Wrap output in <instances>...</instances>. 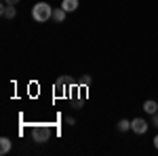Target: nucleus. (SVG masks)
<instances>
[{
    "instance_id": "obj_1",
    "label": "nucleus",
    "mask_w": 158,
    "mask_h": 156,
    "mask_svg": "<svg viewBox=\"0 0 158 156\" xmlns=\"http://www.w3.org/2000/svg\"><path fill=\"white\" fill-rule=\"evenodd\" d=\"M32 17L38 23H47L49 19H53V9H51L49 2H36L34 9H32Z\"/></svg>"
},
{
    "instance_id": "obj_2",
    "label": "nucleus",
    "mask_w": 158,
    "mask_h": 156,
    "mask_svg": "<svg viewBox=\"0 0 158 156\" xmlns=\"http://www.w3.org/2000/svg\"><path fill=\"white\" fill-rule=\"evenodd\" d=\"M51 137V129L49 127H32V139L36 141V144H47Z\"/></svg>"
},
{
    "instance_id": "obj_3",
    "label": "nucleus",
    "mask_w": 158,
    "mask_h": 156,
    "mask_svg": "<svg viewBox=\"0 0 158 156\" xmlns=\"http://www.w3.org/2000/svg\"><path fill=\"white\" fill-rule=\"evenodd\" d=\"M131 131H135L137 135H143L148 131V122L143 118H133L131 120Z\"/></svg>"
},
{
    "instance_id": "obj_4",
    "label": "nucleus",
    "mask_w": 158,
    "mask_h": 156,
    "mask_svg": "<svg viewBox=\"0 0 158 156\" xmlns=\"http://www.w3.org/2000/svg\"><path fill=\"white\" fill-rule=\"evenodd\" d=\"M15 15H17V9H15L13 4H6V2H4V4H2V17H4V19H13Z\"/></svg>"
},
{
    "instance_id": "obj_5",
    "label": "nucleus",
    "mask_w": 158,
    "mask_h": 156,
    "mask_svg": "<svg viewBox=\"0 0 158 156\" xmlns=\"http://www.w3.org/2000/svg\"><path fill=\"white\" fill-rule=\"evenodd\" d=\"M61 9L65 13L76 11V9H78V0H63V2H61Z\"/></svg>"
},
{
    "instance_id": "obj_6",
    "label": "nucleus",
    "mask_w": 158,
    "mask_h": 156,
    "mask_svg": "<svg viewBox=\"0 0 158 156\" xmlns=\"http://www.w3.org/2000/svg\"><path fill=\"white\" fill-rule=\"evenodd\" d=\"M143 110H146L148 114H156V112H158V103H156V101H150V99H148L146 103H143Z\"/></svg>"
},
{
    "instance_id": "obj_7",
    "label": "nucleus",
    "mask_w": 158,
    "mask_h": 156,
    "mask_svg": "<svg viewBox=\"0 0 158 156\" xmlns=\"http://www.w3.org/2000/svg\"><path fill=\"white\" fill-rule=\"evenodd\" d=\"M9 150H11V139L9 137H2L0 139V154H6Z\"/></svg>"
},
{
    "instance_id": "obj_8",
    "label": "nucleus",
    "mask_w": 158,
    "mask_h": 156,
    "mask_svg": "<svg viewBox=\"0 0 158 156\" xmlns=\"http://www.w3.org/2000/svg\"><path fill=\"white\" fill-rule=\"evenodd\" d=\"M53 19H55V21H57V23H63V19H65V11H63V9H55V11H53Z\"/></svg>"
},
{
    "instance_id": "obj_9",
    "label": "nucleus",
    "mask_w": 158,
    "mask_h": 156,
    "mask_svg": "<svg viewBox=\"0 0 158 156\" xmlns=\"http://www.w3.org/2000/svg\"><path fill=\"white\" fill-rule=\"evenodd\" d=\"M129 129H131V120H127V118H122L120 122H118V131H129Z\"/></svg>"
},
{
    "instance_id": "obj_10",
    "label": "nucleus",
    "mask_w": 158,
    "mask_h": 156,
    "mask_svg": "<svg viewBox=\"0 0 158 156\" xmlns=\"http://www.w3.org/2000/svg\"><path fill=\"white\" fill-rule=\"evenodd\" d=\"M63 82H65V78H59V80H57V84H55V91H57V95H61V93L65 91V86H63Z\"/></svg>"
},
{
    "instance_id": "obj_11",
    "label": "nucleus",
    "mask_w": 158,
    "mask_h": 156,
    "mask_svg": "<svg viewBox=\"0 0 158 156\" xmlns=\"http://www.w3.org/2000/svg\"><path fill=\"white\" fill-rule=\"evenodd\" d=\"M152 124L158 127V112H156V114H152Z\"/></svg>"
},
{
    "instance_id": "obj_12",
    "label": "nucleus",
    "mask_w": 158,
    "mask_h": 156,
    "mask_svg": "<svg viewBox=\"0 0 158 156\" xmlns=\"http://www.w3.org/2000/svg\"><path fill=\"white\" fill-rule=\"evenodd\" d=\"M80 82H82V84H91V76H85V78H82Z\"/></svg>"
},
{
    "instance_id": "obj_13",
    "label": "nucleus",
    "mask_w": 158,
    "mask_h": 156,
    "mask_svg": "<svg viewBox=\"0 0 158 156\" xmlns=\"http://www.w3.org/2000/svg\"><path fill=\"white\" fill-rule=\"evenodd\" d=\"M4 2H6V4H13V6H17V2H19V0H4Z\"/></svg>"
},
{
    "instance_id": "obj_14",
    "label": "nucleus",
    "mask_w": 158,
    "mask_h": 156,
    "mask_svg": "<svg viewBox=\"0 0 158 156\" xmlns=\"http://www.w3.org/2000/svg\"><path fill=\"white\" fill-rule=\"evenodd\" d=\"M154 145H156V150H158V135L154 137Z\"/></svg>"
}]
</instances>
